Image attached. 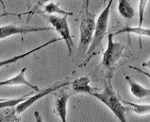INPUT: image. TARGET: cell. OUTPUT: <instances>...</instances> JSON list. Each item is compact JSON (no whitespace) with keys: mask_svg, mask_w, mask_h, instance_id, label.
Wrapping results in <instances>:
<instances>
[{"mask_svg":"<svg viewBox=\"0 0 150 122\" xmlns=\"http://www.w3.org/2000/svg\"><path fill=\"white\" fill-rule=\"evenodd\" d=\"M114 0H110L108 5H106L104 10L98 16L96 23V29H95V33H93V37L91 45H90L89 49L85 54V58L83 60L82 64H80V66H86L91 61V59L98 53L99 50L102 47V41L104 37L106 36L107 31H108V24H109V18H110V9L112 7Z\"/></svg>","mask_w":150,"mask_h":122,"instance_id":"cell-1","label":"cell"},{"mask_svg":"<svg viewBox=\"0 0 150 122\" xmlns=\"http://www.w3.org/2000/svg\"><path fill=\"white\" fill-rule=\"evenodd\" d=\"M91 95L93 96L96 98H97L98 101H100L103 104H105L115 115V116L119 119V121L121 122L127 121V117H126L127 108L124 106L123 102L121 101V98L114 92V90L110 86V84L106 82L105 88L103 90V92L101 93L93 92Z\"/></svg>","mask_w":150,"mask_h":122,"instance_id":"cell-2","label":"cell"},{"mask_svg":"<svg viewBox=\"0 0 150 122\" xmlns=\"http://www.w3.org/2000/svg\"><path fill=\"white\" fill-rule=\"evenodd\" d=\"M95 14H91L88 9L85 10V14L79 25V49L83 51L85 55L91 45L93 33L96 29Z\"/></svg>","mask_w":150,"mask_h":122,"instance_id":"cell-3","label":"cell"},{"mask_svg":"<svg viewBox=\"0 0 150 122\" xmlns=\"http://www.w3.org/2000/svg\"><path fill=\"white\" fill-rule=\"evenodd\" d=\"M46 19H47L48 23L54 28V29L57 31L61 37L62 38V40L65 42L67 49H68V56L73 55V47L75 46L74 41H73V36L71 35L69 26H68L67 22V16L63 15L62 17H59L57 15H44Z\"/></svg>","mask_w":150,"mask_h":122,"instance_id":"cell-4","label":"cell"},{"mask_svg":"<svg viewBox=\"0 0 150 122\" xmlns=\"http://www.w3.org/2000/svg\"><path fill=\"white\" fill-rule=\"evenodd\" d=\"M125 49V46L122 43L115 42L113 40V33L108 34V46L103 54L102 58V66L105 69L111 70L116 63L121 58L123 54V50Z\"/></svg>","mask_w":150,"mask_h":122,"instance_id":"cell-5","label":"cell"},{"mask_svg":"<svg viewBox=\"0 0 150 122\" xmlns=\"http://www.w3.org/2000/svg\"><path fill=\"white\" fill-rule=\"evenodd\" d=\"M70 84H71V82H67V81L59 82V83H56L55 85L50 86V87H48V88H45V89L38 91L37 94L33 95V96H29V97L25 99V101H24L23 102H21L20 104H18V105L16 106V109H15L16 114L17 115L22 114V113H24L25 110H27V109H28L30 106H32L34 103H36L38 101H40L41 98H45V96H47V95H49L51 93L55 92V91L59 90V89L63 88V87L68 86Z\"/></svg>","mask_w":150,"mask_h":122,"instance_id":"cell-6","label":"cell"},{"mask_svg":"<svg viewBox=\"0 0 150 122\" xmlns=\"http://www.w3.org/2000/svg\"><path fill=\"white\" fill-rule=\"evenodd\" d=\"M52 29L50 27H33V26H14V25H7L0 27V40L8 38L16 34L25 35L28 33L32 32H41V31H48Z\"/></svg>","mask_w":150,"mask_h":122,"instance_id":"cell-7","label":"cell"},{"mask_svg":"<svg viewBox=\"0 0 150 122\" xmlns=\"http://www.w3.org/2000/svg\"><path fill=\"white\" fill-rule=\"evenodd\" d=\"M62 38H54L52 39V40H49L48 42H46L45 44H42V45L39 46H37L35 47V49H33L31 50H29V51H27V52H25V53L23 54H20V55H16V56H13V57H11V58H8V59H6V60H2V61H0V68L1 67H5V66H8V65H10L11 63H14L16 62H18V61L20 60H23L24 58L25 57H28V56L29 55H31L32 53H35V52L37 51H39L41 49H42L44 47H46L47 46L49 45H52V44L56 43V42H59V41H62Z\"/></svg>","mask_w":150,"mask_h":122,"instance_id":"cell-8","label":"cell"},{"mask_svg":"<svg viewBox=\"0 0 150 122\" xmlns=\"http://www.w3.org/2000/svg\"><path fill=\"white\" fill-rule=\"evenodd\" d=\"M27 71V67H24L21 69V71L17 74L16 76H14L13 78H11V79L6 80V81H0V87L2 86H17V85H25V86H28L34 91H40V89L38 88L36 85H33L31 84L30 82H28L27 81L25 77V73Z\"/></svg>","mask_w":150,"mask_h":122,"instance_id":"cell-9","label":"cell"},{"mask_svg":"<svg viewBox=\"0 0 150 122\" xmlns=\"http://www.w3.org/2000/svg\"><path fill=\"white\" fill-rule=\"evenodd\" d=\"M71 94L66 92H62L56 99L55 103V111L58 114L59 117L62 122H66L67 120V103L69 101Z\"/></svg>","mask_w":150,"mask_h":122,"instance_id":"cell-10","label":"cell"},{"mask_svg":"<svg viewBox=\"0 0 150 122\" xmlns=\"http://www.w3.org/2000/svg\"><path fill=\"white\" fill-rule=\"evenodd\" d=\"M72 88L75 93H85L91 95L95 92V89L90 85V79L88 77H81L71 82Z\"/></svg>","mask_w":150,"mask_h":122,"instance_id":"cell-11","label":"cell"},{"mask_svg":"<svg viewBox=\"0 0 150 122\" xmlns=\"http://www.w3.org/2000/svg\"><path fill=\"white\" fill-rule=\"evenodd\" d=\"M126 80L127 81L128 85H129V90L131 94L136 97L137 98H144L145 97H150V89L145 88V87L140 85L137 83L136 81H132L128 76H126Z\"/></svg>","mask_w":150,"mask_h":122,"instance_id":"cell-12","label":"cell"},{"mask_svg":"<svg viewBox=\"0 0 150 122\" xmlns=\"http://www.w3.org/2000/svg\"><path fill=\"white\" fill-rule=\"evenodd\" d=\"M118 11L125 19H131L135 16V11L128 0H118Z\"/></svg>","mask_w":150,"mask_h":122,"instance_id":"cell-13","label":"cell"},{"mask_svg":"<svg viewBox=\"0 0 150 122\" xmlns=\"http://www.w3.org/2000/svg\"><path fill=\"white\" fill-rule=\"evenodd\" d=\"M121 33H132L136 34L141 37H150V29H144L142 27H125L121 29L117 30L116 32L113 33V35Z\"/></svg>","mask_w":150,"mask_h":122,"instance_id":"cell-14","label":"cell"},{"mask_svg":"<svg viewBox=\"0 0 150 122\" xmlns=\"http://www.w3.org/2000/svg\"><path fill=\"white\" fill-rule=\"evenodd\" d=\"M121 101L123 102L124 105L130 106L132 108V110H133V112L137 115L145 116V115L150 114V104H136L133 102L125 101V99H123V98H121Z\"/></svg>","mask_w":150,"mask_h":122,"instance_id":"cell-15","label":"cell"},{"mask_svg":"<svg viewBox=\"0 0 150 122\" xmlns=\"http://www.w3.org/2000/svg\"><path fill=\"white\" fill-rule=\"evenodd\" d=\"M44 12L47 14H61V15H65V16H69L73 15L74 12H70V11H66L62 10V9L59 7L58 4L53 3V2H48L46 3L45 7H44Z\"/></svg>","mask_w":150,"mask_h":122,"instance_id":"cell-16","label":"cell"},{"mask_svg":"<svg viewBox=\"0 0 150 122\" xmlns=\"http://www.w3.org/2000/svg\"><path fill=\"white\" fill-rule=\"evenodd\" d=\"M32 93H29L23 96V97L18 98H13V99H3V101H0V110L4 108H8V107H14L17 106L18 104H20L21 102H23L24 101H25L29 96H31Z\"/></svg>","mask_w":150,"mask_h":122,"instance_id":"cell-17","label":"cell"},{"mask_svg":"<svg viewBox=\"0 0 150 122\" xmlns=\"http://www.w3.org/2000/svg\"><path fill=\"white\" fill-rule=\"evenodd\" d=\"M148 3V0H140L139 2V27H142L144 18L145 8Z\"/></svg>","mask_w":150,"mask_h":122,"instance_id":"cell-18","label":"cell"},{"mask_svg":"<svg viewBox=\"0 0 150 122\" xmlns=\"http://www.w3.org/2000/svg\"><path fill=\"white\" fill-rule=\"evenodd\" d=\"M129 68H131V69H133V70H136V71H138V72H140L141 74H144V76H146L147 78H149L150 79V73H147V72H145V71H144V70H142V69H140V68H138V67H135V66H128Z\"/></svg>","mask_w":150,"mask_h":122,"instance_id":"cell-19","label":"cell"},{"mask_svg":"<svg viewBox=\"0 0 150 122\" xmlns=\"http://www.w3.org/2000/svg\"><path fill=\"white\" fill-rule=\"evenodd\" d=\"M51 1H52V0H35V2L38 6H44L46 3L51 2Z\"/></svg>","mask_w":150,"mask_h":122,"instance_id":"cell-20","label":"cell"},{"mask_svg":"<svg viewBox=\"0 0 150 122\" xmlns=\"http://www.w3.org/2000/svg\"><path fill=\"white\" fill-rule=\"evenodd\" d=\"M8 15H17V16H19L20 14H11V12H3V14H0V18H2V17H4V16H8Z\"/></svg>","mask_w":150,"mask_h":122,"instance_id":"cell-21","label":"cell"},{"mask_svg":"<svg viewBox=\"0 0 150 122\" xmlns=\"http://www.w3.org/2000/svg\"><path fill=\"white\" fill-rule=\"evenodd\" d=\"M89 3H90V0H83V6H84V9L86 10L89 7Z\"/></svg>","mask_w":150,"mask_h":122,"instance_id":"cell-22","label":"cell"},{"mask_svg":"<svg viewBox=\"0 0 150 122\" xmlns=\"http://www.w3.org/2000/svg\"><path fill=\"white\" fill-rule=\"evenodd\" d=\"M143 66H144V67H148V68L150 69V59L147 61V62H145V63H143Z\"/></svg>","mask_w":150,"mask_h":122,"instance_id":"cell-23","label":"cell"},{"mask_svg":"<svg viewBox=\"0 0 150 122\" xmlns=\"http://www.w3.org/2000/svg\"><path fill=\"white\" fill-rule=\"evenodd\" d=\"M106 4H107V0H103V5L106 6Z\"/></svg>","mask_w":150,"mask_h":122,"instance_id":"cell-24","label":"cell"},{"mask_svg":"<svg viewBox=\"0 0 150 122\" xmlns=\"http://www.w3.org/2000/svg\"><path fill=\"white\" fill-rule=\"evenodd\" d=\"M0 2L2 3V5H3V8H4V10H5V5H4V2L2 1V0H0Z\"/></svg>","mask_w":150,"mask_h":122,"instance_id":"cell-25","label":"cell"},{"mask_svg":"<svg viewBox=\"0 0 150 122\" xmlns=\"http://www.w3.org/2000/svg\"><path fill=\"white\" fill-rule=\"evenodd\" d=\"M3 101V99H0V101Z\"/></svg>","mask_w":150,"mask_h":122,"instance_id":"cell-26","label":"cell"}]
</instances>
